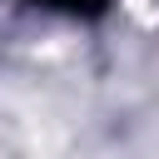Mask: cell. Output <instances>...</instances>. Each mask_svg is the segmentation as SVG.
Returning a JSON list of instances; mask_svg holds the SVG:
<instances>
[{"instance_id":"1","label":"cell","mask_w":159,"mask_h":159,"mask_svg":"<svg viewBox=\"0 0 159 159\" xmlns=\"http://www.w3.org/2000/svg\"><path fill=\"white\" fill-rule=\"evenodd\" d=\"M30 5H45V10H60V15H99L104 0H30Z\"/></svg>"}]
</instances>
